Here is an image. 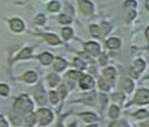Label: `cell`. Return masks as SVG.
<instances>
[{
  "mask_svg": "<svg viewBox=\"0 0 149 127\" xmlns=\"http://www.w3.org/2000/svg\"><path fill=\"white\" fill-rule=\"evenodd\" d=\"M14 109H15V112L18 114L22 116V113L31 112L33 109V103L31 102V99H29L27 95H22L20 98L17 99L15 106H14Z\"/></svg>",
  "mask_w": 149,
  "mask_h": 127,
  "instance_id": "1",
  "label": "cell"
},
{
  "mask_svg": "<svg viewBox=\"0 0 149 127\" xmlns=\"http://www.w3.org/2000/svg\"><path fill=\"white\" fill-rule=\"evenodd\" d=\"M38 119H39V123L42 126H47L48 123H51V121L53 119V113L47 109V108H43V109H39L38 111Z\"/></svg>",
  "mask_w": 149,
  "mask_h": 127,
  "instance_id": "2",
  "label": "cell"
},
{
  "mask_svg": "<svg viewBox=\"0 0 149 127\" xmlns=\"http://www.w3.org/2000/svg\"><path fill=\"white\" fill-rule=\"evenodd\" d=\"M135 102L139 104H145L149 103V90L147 89H140L135 94Z\"/></svg>",
  "mask_w": 149,
  "mask_h": 127,
  "instance_id": "3",
  "label": "cell"
},
{
  "mask_svg": "<svg viewBox=\"0 0 149 127\" xmlns=\"http://www.w3.org/2000/svg\"><path fill=\"white\" fill-rule=\"evenodd\" d=\"M94 79L90 75H85L80 78V87L81 89H91L94 87Z\"/></svg>",
  "mask_w": 149,
  "mask_h": 127,
  "instance_id": "4",
  "label": "cell"
},
{
  "mask_svg": "<svg viewBox=\"0 0 149 127\" xmlns=\"http://www.w3.org/2000/svg\"><path fill=\"white\" fill-rule=\"evenodd\" d=\"M85 50L92 56H99L100 55V46L96 42H87L85 44Z\"/></svg>",
  "mask_w": 149,
  "mask_h": 127,
  "instance_id": "5",
  "label": "cell"
},
{
  "mask_svg": "<svg viewBox=\"0 0 149 127\" xmlns=\"http://www.w3.org/2000/svg\"><path fill=\"white\" fill-rule=\"evenodd\" d=\"M80 9L82 10V13L85 14H91L94 12V5H92V3L87 1V0H81L80 1Z\"/></svg>",
  "mask_w": 149,
  "mask_h": 127,
  "instance_id": "6",
  "label": "cell"
},
{
  "mask_svg": "<svg viewBox=\"0 0 149 127\" xmlns=\"http://www.w3.org/2000/svg\"><path fill=\"white\" fill-rule=\"evenodd\" d=\"M10 28L13 29L14 32H22L24 29V23L22 19H18V18H14V19L10 20Z\"/></svg>",
  "mask_w": 149,
  "mask_h": 127,
  "instance_id": "7",
  "label": "cell"
},
{
  "mask_svg": "<svg viewBox=\"0 0 149 127\" xmlns=\"http://www.w3.org/2000/svg\"><path fill=\"white\" fill-rule=\"evenodd\" d=\"M34 97L39 104H46V94H44V90L42 87L37 88V90L34 92Z\"/></svg>",
  "mask_w": 149,
  "mask_h": 127,
  "instance_id": "8",
  "label": "cell"
},
{
  "mask_svg": "<svg viewBox=\"0 0 149 127\" xmlns=\"http://www.w3.org/2000/svg\"><path fill=\"white\" fill-rule=\"evenodd\" d=\"M67 66V62L65 60H62L61 57L56 59V62H54V70H57V71H62V70H65Z\"/></svg>",
  "mask_w": 149,
  "mask_h": 127,
  "instance_id": "9",
  "label": "cell"
},
{
  "mask_svg": "<svg viewBox=\"0 0 149 127\" xmlns=\"http://www.w3.org/2000/svg\"><path fill=\"white\" fill-rule=\"evenodd\" d=\"M44 38H46L47 42L51 43V44H59L61 43V41H59L58 37L54 36V35H51V33H46V35H44Z\"/></svg>",
  "mask_w": 149,
  "mask_h": 127,
  "instance_id": "10",
  "label": "cell"
},
{
  "mask_svg": "<svg viewBox=\"0 0 149 127\" xmlns=\"http://www.w3.org/2000/svg\"><path fill=\"white\" fill-rule=\"evenodd\" d=\"M39 60L43 65H49V64L52 62V60H53V56H52L51 54H48V52H44V54H42L39 56Z\"/></svg>",
  "mask_w": 149,
  "mask_h": 127,
  "instance_id": "11",
  "label": "cell"
},
{
  "mask_svg": "<svg viewBox=\"0 0 149 127\" xmlns=\"http://www.w3.org/2000/svg\"><path fill=\"white\" fill-rule=\"evenodd\" d=\"M120 40L119 38H110L109 41H107V47L111 48V50H116V48L120 47Z\"/></svg>",
  "mask_w": 149,
  "mask_h": 127,
  "instance_id": "12",
  "label": "cell"
},
{
  "mask_svg": "<svg viewBox=\"0 0 149 127\" xmlns=\"http://www.w3.org/2000/svg\"><path fill=\"white\" fill-rule=\"evenodd\" d=\"M115 69H113V68H107V69H105L104 70V76H105V79H107V80H114V78H115Z\"/></svg>",
  "mask_w": 149,
  "mask_h": 127,
  "instance_id": "13",
  "label": "cell"
},
{
  "mask_svg": "<svg viewBox=\"0 0 149 127\" xmlns=\"http://www.w3.org/2000/svg\"><path fill=\"white\" fill-rule=\"evenodd\" d=\"M23 79H24V81H27V83H34L37 80V74L33 73V71H28V73L24 74Z\"/></svg>",
  "mask_w": 149,
  "mask_h": 127,
  "instance_id": "14",
  "label": "cell"
},
{
  "mask_svg": "<svg viewBox=\"0 0 149 127\" xmlns=\"http://www.w3.org/2000/svg\"><path fill=\"white\" fill-rule=\"evenodd\" d=\"M82 100L88 106H92L95 102V93H87V94H85L82 97Z\"/></svg>",
  "mask_w": 149,
  "mask_h": 127,
  "instance_id": "15",
  "label": "cell"
},
{
  "mask_svg": "<svg viewBox=\"0 0 149 127\" xmlns=\"http://www.w3.org/2000/svg\"><path fill=\"white\" fill-rule=\"evenodd\" d=\"M32 48H24L23 51L20 52L19 55H18V60H23V59H29V57H32Z\"/></svg>",
  "mask_w": 149,
  "mask_h": 127,
  "instance_id": "16",
  "label": "cell"
},
{
  "mask_svg": "<svg viewBox=\"0 0 149 127\" xmlns=\"http://www.w3.org/2000/svg\"><path fill=\"white\" fill-rule=\"evenodd\" d=\"M144 68H145V62L143 60H136V61L134 62V70H135V73L143 71Z\"/></svg>",
  "mask_w": 149,
  "mask_h": 127,
  "instance_id": "17",
  "label": "cell"
},
{
  "mask_svg": "<svg viewBox=\"0 0 149 127\" xmlns=\"http://www.w3.org/2000/svg\"><path fill=\"white\" fill-rule=\"evenodd\" d=\"M48 80H49V85L51 87H56V85L59 84V76L56 75V74H51L49 76H48Z\"/></svg>",
  "mask_w": 149,
  "mask_h": 127,
  "instance_id": "18",
  "label": "cell"
},
{
  "mask_svg": "<svg viewBox=\"0 0 149 127\" xmlns=\"http://www.w3.org/2000/svg\"><path fill=\"white\" fill-rule=\"evenodd\" d=\"M36 121H37V114H34V113H29V114H27V117H25V123L31 127L34 125Z\"/></svg>",
  "mask_w": 149,
  "mask_h": 127,
  "instance_id": "19",
  "label": "cell"
},
{
  "mask_svg": "<svg viewBox=\"0 0 149 127\" xmlns=\"http://www.w3.org/2000/svg\"><path fill=\"white\" fill-rule=\"evenodd\" d=\"M82 118L86 122H95V121H97V117H96L94 113H84L82 114Z\"/></svg>",
  "mask_w": 149,
  "mask_h": 127,
  "instance_id": "20",
  "label": "cell"
},
{
  "mask_svg": "<svg viewBox=\"0 0 149 127\" xmlns=\"http://www.w3.org/2000/svg\"><path fill=\"white\" fill-rule=\"evenodd\" d=\"M124 88H125V90L130 93V92H133V88H134V83H133V80H130V79H125L124 80Z\"/></svg>",
  "mask_w": 149,
  "mask_h": 127,
  "instance_id": "21",
  "label": "cell"
},
{
  "mask_svg": "<svg viewBox=\"0 0 149 127\" xmlns=\"http://www.w3.org/2000/svg\"><path fill=\"white\" fill-rule=\"evenodd\" d=\"M109 116L111 118H116L119 116V108L116 106H111L109 109Z\"/></svg>",
  "mask_w": 149,
  "mask_h": 127,
  "instance_id": "22",
  "label": "cell"
},
{
  "mask_svg": "<svg viewBox=\"0 0 149 127\" xmlns=\"http://www.w3.org/2000/svg\"><path fill=\"white\" fill-rule=\"evenodd\" d=\"M72 35H73V32H72V29H71V28L62 29V36H63V38H65V40H70L71 37H72Z\"/></svg>",
  "mask_w": 149,
  "mask_h": 127,
  "instance_id": "23",
  "label": "cell"
},
{
  "mask_svg": "<svg viewBox=\"0 0 149 127\" xmlns=\"http://www.w3.org/2000/svg\"><path fill=\"white\" fill-rule=\"evenodd\" d=\"M61 8V4H59L58 1H52L49 5H48V9L51 10V12H57V10Z\"/></svg>",
  "mask_w": 149,
  "mask_h": 127,
  "instance_id": "24",
  "label": "cell"
},
{
  "mask_svg": "<svg viewBox=\"0 0 149 127\" xmlns=\"http://www.w3.org/2000/svg\"><path fill=\"white\" fill-rule=\"evenodd\" d=\"M90 31H91V33H92V35H94L95 37H99L100 33H101V31H100V28L97 27V25H91V27H90Z\"/></svg>",
  "mask_w": 149,
  "mask_h": 127,
  "instance_id": "25",
  "label": "cell"
},
{
  "mask_svg": "<svg viewBox=\"0 0 149 127\" xmlns=\"http://www.w3.org/2000/svg\"><path fill=\"white\" fill-rule=\"evenodd\" d=\"M72 20V18L68 17V16H65V14H62V16H59V22L63 24H67V23H70V22Z\"/></svg>",
  "mask_w": 149,
  "mask_h": 127,
  "instance_id": "26",
  "label": "cell"
},
{
  "mask_svg": "<svg viewBox=\"0 0 149 127\" xmlns=\"http://www.w3.org/2000/svg\"><path fill=\"white\" fill-rule=\"evenodd\" d=\"M36 23L38 24V25H42V24H44V22H46V17L43 16V14H39V16H37V18H36Z\"/></svg>",
  "mask_w": 149,
  "mask_h": 127,
  "instance_id": "27",
  "label": "cell"
},
{
  "mask_svg": "<svg viewBox=\"0 0 149 127\" xmlns=\"http://www.w3.org/2000/svg\"><path fill=\"white\" fill-rule=\"evenodd\" d=\"M99 85H100V88H101L102 90H109V89H110L109 83H106V81H105V80H102V79H100Z\"/></svg>",
  "mask_w": 149,
  "mask_h": 127,
  "instance_id": "28",
  "label": "cell"
},
{
  "mask_svg": "<svg viewBox=\"0 0 149 127\" xmlns=\"http://www.w3.org/2000/svg\"><path fill=\"white\" fill-rule=\"evenodd\" d=\"M68 76L71 78V79H80V78L82 76V74H81L80 71H70Z\"/></svg>",
  "mask_w": 149,
  "mask_h": 127,
  "instance_id": "29",
  "label": "cell"
},
{
  "mask_svg": "<svg viewBox=\"0 0 149 127\" xmlns=\"http://www.w3.org/2000/svg\"><path fill=\"white\" fill-rule=\"evenodd\" d=\"M49 99H51L52 104H57V102H58L57 93H56V92H51V93H49Z\"/></svg>",
  "mask_w": 149,
  "mask_h": 127,
  "instance_id": "30",
  "label": "cell"
},
{
  "mask_svg": "<svg viewBox=\"0 0 149 127\" xmlns=\"http://www.w3.org/2000/svg\"><path fill=\"white\" fill-rule=\"evenodd\" d=\"M0 94H3V95L9 94V88L5 84H0Z\"/></svg>",
  "mask_w": 149,
  "mask_h": 127,
  "instance_id": "31",
  "label": "cell"
},
{
  "mask_svg": "<svg viewBox=\"0 0 149 127\" xmlns=\"http://www.w3.org/2000/svg\"><path fill=\"white\" fill-rule=\"evenodd\" d=\"M149 116V113L147 111H139V112H136V114H135V117L136 118H147Z\"/></svg>",
  "mask_w": 149,
  "mask_h": 127,
  "instance_id": "32",
  "label": "cell"
},
{
  "mask_svg": "<svg viewBox=\"0 0 149 127\" xmlns=\"http://www.w3.org/2000/svg\"><path fill=\"white\" fill-rule=\"evenodd\" d=\"M74 66H77V68H80V69H84L85 68V66H86V65H85V62L82 61V60H80V59H74Z\"/></svg>",
  "mask_w": 149,
  "mask_h": 127,
  "instance_id": "33",
  "label": "cell"
},
{
  "mask_svg": "<svg viewBox=\"0 0 149 127\" xmlns=\"http://www.w3.org/2000/svg\"><path fill=\"white\" fill-rule=\"evenodd\" d=\"M135 6H136V3L134 0H128L125 3V8H135Z\"/></svg>",
  "mask_w": 149,
  "mask_h": 127,
  "instance_id": "34",
  "label": "cell"
},
{
  "mask_svg": "<svg viewBox=\"0 0 149 127\" xmlns=\"http://www.w3.org/2000/svg\"><path fill=\"white\" fill-rule=\"evenodd\" d=\"M66 87H65V85H62V87H59V94H61V97H62V98H65V97H66Z\"/></svg>",
  "mask_w": 149,
  "mask_h": 127,
  "instance_id": "35",
  "label": "cell"
},
{
  "mask_svg": "<svg viewBox=\"0 0 149 127\" xmlns=\"http://www.w3.org/2000/svg\"><path fill=\"white\" fill-rule=\"evenodd\" d=\"M106 102H107L106 95H105V94H101V104H102V109H104V108H105V106H106Z\"/></svg>",
  "mask_w": 149,
  "mask_h": 127,
  "instance_id": "36",
  "label": "cell"
},
{
  "mask_svg": "<svg viewBox=\"0 0 149 127\" xmlns=\"http://www.w3.org/2000/svg\"><path fill=\"white\" fill-rule=\"evenodd\" d=\"M0 127H8V123L5 122V119L0 116Z\"/></svg>",
  "mask_w": 149,
  "mask_h": 127,
  "instance_id": "37",
  "label": "cell"
},
{
  "mask_svg": "<svg viewBox=\"0 0 149 127\" xmlns=\"http://www.w3.org/2000/svg\"><path fill=\"white\" fill-rule=\"evenodd\" d=\"M134 17H135V12H134V10H129V12H128V19L130 20Z\"/></svg>",
  "mask_w": 149,
  "mask_h": 127,
  "instance_id": "38",
  "label": "cell"
},
{
  "mask_svg": "<svg viewBox=\"0 0 149 127\" xmlns=\"http://www.w3.org/2000/svg\"><path fill=\"white\" fill-rule=\"evenodd\" d=\"M100 62H101V65H106V62H107V59H106V56H105V55L100 57Z\"/></svg>",
  "mask_w": 149,
  "mask_h": 127,
  "instance_id": "39",
  "label": "cell"
},
{
  "mask_svg": "<svg viewBox=\"0 0 149 127\" xmlns=\"http://www.w3.org/2000/svg\"><path fill=\"white\" fill-rule=\"evenodd\" d=\"M118 127H130L129 125H128V123H126V122H124V121H121L120 123H119V125H118Z\"/></svg>",
  "mask_w": 149,
  "mask_h": 127,
  "instance_id": "40",
  "label": "cell"
},
{
  "mask_svg": "<svg viewBox=\"0 0 149 127\" xmlns=\"http://www.w3.org/2000/svg\"><path fill=\"white\" fill-rule=\"evenodd\" d=\"M145 36H147V38H148V41H149V27L147 28V31H145Z\"/></svg>",
  "mask_w": 149,
  "mask_h": 127,
  "instance_id": "41",
  "label": "cell"
},
{
  "mask_svg": "<svg viewBox=\"0 0 149 127\" xmlns=\"http://www.w3.org/2000/svg\"><path fill=\"white\" fill-rule=\"evenodd\" d=\"M145 5H147V9L149 10V0H145Z\"/></svg>",
  "mask_w": 149,
  "mask_h": 127,
  "instance_id": "42",
  "label": "cell"
},
{
  "mask_svg": "<svg viewBox=\"0 0 149 127\" xmlns=\"http://www.w3.org/2000/svg\"><path fill=\"white\" fill-rule=\"evenodd\" d=\"M116 125H118V123L114 122V123H111V125H110V127H116Z\"/></svg>",
  "mask_w": 149,
  "mask_h": 127,
  "instance_id": "43",
  "label": "cell"
},
{
  "mask_svg": "<svg viewBox=\"0 0 149 127\" xmlns=\"http://www.w3.org/2000/svg\"><path fill=\"white\" fill-rule=\"evenodd\" d=\"M144 127H149V122H145L144 123Z\"/></svg>",
  "mask_w": 149,
  "mask_h": 127,
  "instance_id": "44",
  "label": "cell"
},
{
  "mask_svg": "<svg viewBox=\"0 0 149 127\" xmlns=\"http://www.w3.org/2000/svg\"><path fill=\"white\" fill-rule=\"evenodd\" d=\"M70 127H77V126H76V123H73V125H71Z\"/></svg>",
  "mask_w": 149,
  "mask_h": 127,
  "instance_id": "45",
  "label": "cell"
},
{
  "mask_svg": "<svg viewBox=\"0 0 149 127\" xmlns=\"http://www.w3.org/2000/svg\"><path fill=\"white\" fill-rule=\"evenodd\" d=\"M88 127H97V126H96V125H92V126H88Z\"/></svg>",
  "mask_w": 149,
  "mask_h": 127,
  "instance_id": "46",
  "label": "cell"
},
{
  "mask_svg": "<svg viewBox=\"0 0 149 127\" xmlns=\"http://www.w3.org/2000/svg\"><path fill=\"white\" fill-rule=\"evenodd\" d=\"M57 127H63V126H62V125H61V123H59V125H58V126H57Z\"/></svg>",
  "mask_w": 149,
  "mask_h": 127,
  "instance_id": "47",
  "label": "cell"
}]
</instances>
